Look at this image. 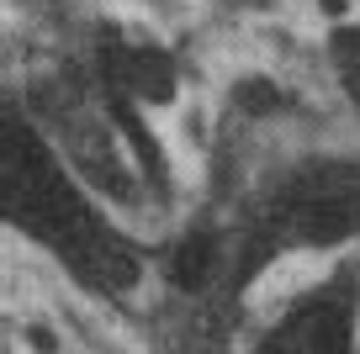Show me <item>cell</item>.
<instances>
[{"mask_svg": "<svg viewBox=\"0 0 360 354\" xmlns=\"http://www.w3.org/2000/svg\"><path fill=\"white\" fill-rule=\"evenodd\" d=\"M223 211L202 206L169 232L165 254H159V275L180 291V296H202L212 291V280L228 265V222H217Z\"/></svg>", "mask_w": 360, "mask_h": 354, "instance_id": "cell-1", "label": "cell"}, {"mask_svg": "<svg viewBox=\"0 0 360 354\" xmlns=\"http://www.w3.org/2000/svg\"><path fill=\"white\" fill-rule=\"evenodd\" d=\"M355 354H360V343H355Z\"/></svg>", "mask_w": 360, "mask_h": 354, "instance_id": "cell-2", "label": "cell"}]
</instances>
